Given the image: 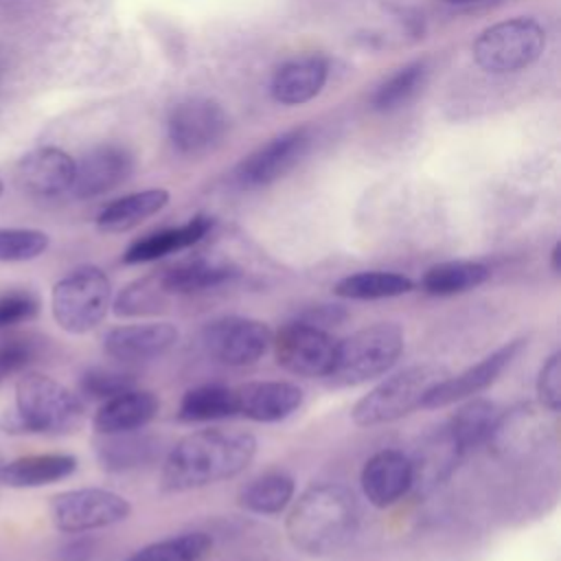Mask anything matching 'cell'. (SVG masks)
<instances>
[{
	"instance_id": "7bdbcfd3",
	"label": "cell",
	"mask_w": 561,
	"mask_h": 561,
	"mask_svg": "<svg viewBox=\"0 0 561 561\" xmlns=\"http://www.w3.org/2000/svg\"><path fill=\"white\" fill-rule=\"evenodd\" d=\"M559 259H561V243L557 241L554 248H552V252H550V261H552V272H554V274H559V270H561Z\"/></svg>"
},
{
	"instance_id": "5b68a950",
	"label": "cell",
	"mask_w": 561,
	"mask_h": 561,
	"mask_svg": "<svg viewBox=\"0 0 561 561\" xmlns=\"http://www.w3.org/2000/svg\"><path fill=\"white\" fill-rule=\"evenodd\" d=\"M447 377L438 364H414L386 379L355 401L351 419L359 427L392 423L421 408L425 394Z\"/></svg>"
},
{
	"instance_id": "83f0119b",
	"label": "cell",
	"mask_w": 561,
	"mask_h": 561,
	"mask_svg": "<svg viewBox=\"0 0 561 561\" xmlns=\"http://www.w3.org/2000/svg\"><path fill=\"white\" fill-rule=\"evenodd\" d=\"M491 276V270L480 263V261H467V259H456V261H443L432 265L423 278H421V289L430 296H456L471 291L486 283Z\"/></svg>"
},
{
	"instance_id": "8fae6325",
	"label": "cell",
	"mask_w": 561,
	"mask_h": 561,
	"mask_svg": "<svg viewBox=\"0 0 561 561\" xmlns=\"http://www.w3.org/2000/svg\"><path fill=\"white\" fill-rule=\"evenodd\" d=\"M226 131L228 114L210 99H186L178 103L169 116V138L180 153H204L219 145Z\"/></svg>"
},
{
	"instance_id": "603a6c76",
	"label": "cell",
	"mask_w": 561,
	"mask_h": 561,
	"mask_svg": "<svg viewBox=\"0 0 561 561\" xmlns=\"http://www.w3.org/2000/svg\"><path fill=\"white\" fill-rule=\"evenodd\" d=\"M213 228V219L206 215H195L193 219H188L182 226L175 228H167L153 234H147L142 239H136L123 254V261L127 265H136V263H149L156 259H162L167 254L186 250L191 245H195L197 241H202L208 230Z\"/></svg>"
},
{
	"instance_id": "bcb514c9",
	"label": "cell",
	"mask_w": 561,
	"mask_h": 561,
	"mask_svg": "<svg viewBox=\"0 0 561 561\" xmlns=\"http://www.w3.org/2000/svg\"><path fill=\"white\" fill-rule=\"evenodd\" d=\"M4 462H7V460H4V458H2V454H0V467H2Z\"/></svg>"
},
{
	"instance_id": "30bf717a",
	"label": "cell",
	"mask_w": 561,
	"mask_h": 561,
	"mask_svg": "<svg viewBox=\"0 0 561 561\" xmlns=\"http://www.w3.org/2000/svg\"><path fill=\"white\" fill-rule=\"evenodd\" d=\"M335 344L337 342L327 329L298 318L272 335V348L278 366L300 377H327L333 366Z\"/></svg>"
},
{
	"instance_id": "d590c367",
	"label": "cell",
	"mask_w": 561,
	"mask_h": 561,
	"mask_svg": "<svg viewBox=\"0 0 561 561\" xmlns=\"http://www.w3.org/2000/svg\"><path fill=\"white\" fill-rule=\"evenodd\" d=\"M50 239L35 228H0V261L24 263L42 256Z\"/></svg>"
},
{
	"instance_id": "f6af8a7d",
	"label": "cell",
	"mask_w": 561,
	"mask_h": 561,
	"mask_svg": "<svg viewBox=\"0 0 561 561\" xmlns=\"http://www.w3.org/2000/svg\"><path fill=\"white\" fill-rule=\"evenodd\" d=\"M2 191H4V184H2V180H0V195H2Z\"/></svg>"
},
{
	"instance_id": "2e32d148",
	"label": "cell",
	"mask_w": 561,
	"mask_h": 561,
	"mask_svg": "<svg viewBox=\"0 0 561 561\" xmlns=\"http://www.w3.org/2000/svg\"><path fill=\"white\" fill-rule=\"evenodd\" d=\"M465 454L458 449L456 440L451 438L449 430L436 427L430 432L410 456L412 465V484L410 491L425 497L434 493L440 484L449 480V476L456 471L458 460Z\"/></svg>"
},
{
	"instance_id": "f1b7e54d",
	"label": "cell",
	"mask_w": 561,
	"mask_h": 561,
	"mask_svg": "<svg viewBox=\"0 0 561 561\" xmlns=\"http://www.w3.org/2000/svg\"><path fill=\"white\" fill-rule=\"evenodd\" d=\"M497 408L493 401L489 399H471L467 403H462L454 416L447 421V430L451 434V438L456 440L458 449L462 454L480 447V445H486L489 440V434L495 425V419H497Z\"/></svg>"
},
{
	"instance_id": "1f68e13d",
	"label": "cell",
	"mask_w": 561,
	"mask_h": 561,
	"mask_svg": "<svg viewBox=\"0 0 561 561\" xmlns=\"http://www.w3.org/2000/svg\"><path fill=\"white\" fill-rule=\"evenodd\" d=\"M234 414H237L234 388H228L221 383H204L186 390L178 408V419L184 423L219 421Z\"/></svg>"
},
{
	"instance_id": "6da1fadb",
	"label": "cell",
	"mask_w": 561,
	"mask_h": 561,
	"mask_svg": "<svg viewBox=\"0 0 561 561\" xmlns=\"http://www.w3.org/2000/svg\"><path fill=\"white\" fill-rule=\"evenodd\" d=\"M254 456L256 438L245 430H197L169 449L160 484L169 493L202 489L239 476Z\"/></svg>"
},
{
	"instance_id": "7402d4cb",
	"label": "cell",
	"mask_w": 561,
	"mask_h": 561,
	"mask_svg": "<svg viewBox=\"0 0 561 561\" xmlns=\"http://www.w3.org/2000/svg\"><path fill=\"white\" fill-rule=\"evenodd\" d=\"M329 75V66L320 55H302L285 61L272 77L270 90L278 103L300 105L313 99Z\"/></svg>"
},
{
	"instance_id": "d4e9b609",
	"label": "cell",
	"mask_w": 561,
	"mask_h": 561,
	"mask_svg": "<svg viewBox=\"0 0 561 561\" xmlns=\"http://www.w3.org/2000/svg\"><path fill=\"white\" fill-rule=\"evenodd\" d=\"M167 204L169 191L164 188H145L138 193H129L110 202L96 215V226L103 232H127L160 213Z\"/></svg>"
},
{
	"instance_id": "cb8c5ba5",
	"label": "cell",
	"mask_w": 561,
	"mask_h": 561,
	"mask_svg": "<svg viewBox=\"0 0 561 561\" xmlns=\"http://www.w3.org/2000/svg\"><path fill=\"white\" fill-rule=\"evenodd\" d=\"M77 471L72 454H31L0 467V486L35 489L66 480Z\"/></svg>"
},
{
	"instance_id": "7dc6e473",
	"label": "cell",
	"mask_w": 561,
	"mask_h": 561,
	"mask_svg": "<svg viewBox=\"0 0 561 561\" xmlns=\"http://www.w3.org/2000/svg\"><path fill=\"white\" fill-rule=\"evenodd\" d=\"M0 381H2V377H0Z\"/></svg>"
},
{
	"instance_id": "44dd1931",
	"label": "cell",
	"mask_w": 561,
	"mask_h": 561,
	"mask_svg": "<svg viewBox=\"0 0 561 561\" xmlns=\"http://www.w3.org/2000/svg\"><path fill=\"white\" fill-rule=\"evenodd\" d=\"M160 401L149 390H127L112 399H105L92 416L96 434H121L142 430L158 414Z\"/></svg>"
},
{
	"instance_id": "e0dca14e",
	"label": "cell",
	"mask_w": 561,
	"mask_h": 561,
	"mask_svg": "<svg viewBox=\"0 0 561 561\" xmlns=\"http://www.w3.org/2000/svg\"><path fill=\"white\" fill-rule=\"evenodd\" d=\"M237 414L256 423H278L302 405V390L291 381H248L234 388Z\"/></svg>"
},
{
	"instance_id": "7a4b0ae2",
	"label": "cell",
	"mask_w": 561,
	"mask_h": 561,
	"mask_svg": "<svg viewBox=\"0 0 561 561\" xmlns=\"http://www.w3.org/2000/svg\"><path fill=\"white\" fill-rule=\"evenodd\" d=\"M359 517L351 489L333 482L313 484L289 508L285 530L294 548L324 557L340 550L355 533Z\"/></svg>"
},
{
	"instance_id": "d6986e66",
	"label": "cell",
	"mask_w": 561,
	"mask_h": 561,
	"mask_svg": "<svg viewBox=\"0 0 561 561\" xmlns=\"http://www.w3.org/2000/svg\"><path fill=\"white\" fill-rule=\"evenodd\" d=\"M548 432L546 419L533 405H517L506 414H497L486 445L497 458H524L539 449Z\"/></svg>"
},
{
	"instance_id": "ee69618b",
	"label": "cell",
	"mask_w": 561,
	"mask_h": 561,
	"mask_svg": "<svg viewBox=\"0 0 561 561\" xmlns=\"http://www.w3.org/2000/svg\"><path fill=\"white\" fill-rule=\"evenodd\" d=\"M445 2H451V4H469V2H478V0H445Z\"/></svg>"
},
{
	"instance_id": "277c9868",
	"label": "cell",
	"mask_w": 561,
	"mask_h": 561,
	"mask_svg": "<svg viewBox=\"0 0 561 561\" xmlns=\"http://www.w3.org/2000/svg\"><path fill=\"white\" fill-rule=\"evenodd\" d=\"M403 346L405 335L397 322L364 327L335 344L333 366L327 379L337 388L377 379L399 362Z\"/></svg>"
},
{
	"instance_id": "f35d334b",
	"label": "cell",
	"mask_w": 561,
	"mask_h": 561,
	"mask_svg": "<svg viewBox=\"0 0 561 561\" xmlns=\"http://www.w3.org/2000/svg\"><path fill=\"white\" fill-rule=\"evenodd\" d=\"M537 397L548 412L561 408V353H552L537 375Z\"/></svg>"
},
{
	"instance_id": "4fadbf2b",
	"label": "cell",
	"mask_w": 561,
	"mask_h": 561,
	"mask_svg": "<svg viewBox=\"0 0 561 561\" xmlns=\"http://www.w3.org/2000/svg\"><path fill=\"white\" fill-rule=\"evenodd\" d=\"M524 344H526V340H522V337L511 340V342L502 344L500 348H495L493 353H489L486 357H482L480 362H476L473 366L465 368L462 373L447 375L425 394L421 408H430V410L445 408V405L465 401V399L486 390L511 366V362L517 357V353L524 348Z\"/></svg>"
},
{
	"instance_id": "8992f818",
	"label": "cell",
	"mask_w": 561,
	"mask_h": 561,
	"mask_svg": "<svg viewBox=\"0 0 561 561\" xmlns=\"http://www.w3.org/2000/svg\"><path fill=\"white\" fill-rule=\"evenodd\" d=\"M112 305V283L96 265H81L61 276L50 291L55 322L72 335L96 329Z\"/></svg>"
},
{
	"instance_id": "5bb4252c",
	"label": "cell",
	"mask_w": 561,
	"mask_h": 561,
	"mask_svg": "<svg viewBox=\"0 0 561 561\" xmlns=\"http://www.w3.org/2000/svg\"><path fill=\"white\" fill-rule=\"evenodd\" d=\"M180 331L173 322L121 324L105 333L103 351L118 362H149L169 353L178 344Z\"/></svg>"
},
{
	"instance_id": "60d3db41",
	"label": "cell",
	"mask_w": 561,
	"mask_h": 561,
	"mask_svg": "<svg viewBox=\"0 0 561 561\" xmlns=\"http://www.w3.org/2000/svg\"><path fill=\"white\" fill-rule=\"evenodd\" d=\"M346 316H348L346 309L340 305H316V307L307 309L302 316H298V320L309 322L320 329H329V327L342 324L346 320Z\"/></svg>"
},
{
	"instance_id": "d6a6232c",
	"label": "cell",
	"mask_w": 561,
	"mask_h": 561,
	"mask_svg": "<svg viewBox=\"0 0 561 561\" xmlns=\"http://www.w3.org/2000/svg\"><path fill=\"white\" fill-rule=\"evenodd\" d=\"M169 296L171 294L164 289L160 274H151L125 285L110 307L121 318L149 316V313H158L164 307Z\"/></svg>"
},
{
	"instance_id": "9a60e30c",
	"label": "cell",
	"mask_w": 561,
	"mask_h": 561,
	"mask_svg": "<svg viewBox=\"0 0 561 561\" xmlns=\"http://www.w3.org/2000/svg\"><path fill=\"white\" fill-rule=\"evenodd\" d=\"M134 169V158L118 145H101L88 151L75 167L70 193L77 199H92L123 184Z\"/></svg>"
},
{
	"instance_id": "ac0fdd59",
	"label": "cell",
	"mask_w": 561,
	"mask_h": 561,
	"mask_svg": "<svg viewBox=\"0 0 561 561\" xmlns=\"http://www.w3.org/2000/svg\"><path fill=\"white\" fill-rule=\"evenodd\" d=\"M362 491L377 508H388L399 502L412 484L410 456L399 449H381L373 454L362 469Z\"/></svg>"
},
{
	"instance_id": "4dcf8cb0",
	"label": "cell",
	"mask_w": 561,
	"mask_h": 561,
	"mask_svg": "<svg viewBox=\"0 0 561 561\" xmlns=\"http://www.w3.org/2000/svg\"><path fill=\"white\" fill-rule=\"evenodd\" d=\"M412 289H414V283L410 276H403L399 272H383V270H366V272L348 274L340 278L333 287L335 296L348 298V300L394 298Z\"/></svg>"
},
{
	"instance_id": "f546056e",
	"label": "cell",
	"mask_w": 561,
	"mask_h": 561,
	"mask_svg": "<svg viewBox=\"0 0 561 561\" xmlns=\"http://www.w3.org/2000/svg\"><path fill=\"white\" fill-rule=\"evenodd\" d=\"M294 491H296V482L289 473L278 469L265 471L241 489L239 504L250 513L276 515L291 504Z\"/></svg>"
},
{
	"instance_id": "ba28073f",
	"label": "cell",
	"mask_w": 561,
	"mask_h": 561,
	"mask_svg": "<svg viewBox=\"0 0 561 561\" xmlns=\"http://www.w3.org/2000/svg\"><path fill=\"white\" fill-rule=\"evenodd\" d=\"M48 511L57 530L77 535L125 522L131 513V504L110 489L85 486L57 493Z\"/></svg>"
},
{
	"instance_id": "3957f363",
	"label": "cell",
	"mask_w": 561,
	"mask_h": 561,
	"mask_svg": "<svg viewBox=\"0 0 561 561\" xmlns=\"http://www.w3.org/2000/svg\"><path fill=\"white\" fill-rule=\"evenodd\" d=\"M85 419L81 399L57 379L26 373L15 381V405L0 416L7 434H68Z\"/></svg>"
},
{
	"instance_id": "ffe728a7",
	"label": "cell",
	"mask_w": 561,
	"mask_h": 561,
	"mask_svg": "<svg viewBox=\"0 0 561 561\" xmlns=\"http://www.w3.org/2000/svg\"><path fill=\"white\" fill-rule=\"evenodd\" d=\"M75 158L59 147H39L18 162L20 184L42 197H55L70 191L75 180Z\"/></svg>"
},
{
	"instance_id": "484cf974",
	"label": "cell",
	"mask_w": 561,
	"mask_h": 561,
	"mask_svg": "<svg viewBox=\"0 0 561 561\" xmlns=\"http://www.w3.org/2000/svg\"><path fill=\"white\" fill-rule=\"evenodd\" d=\"M234 276H237V270L230 263L219 259H208V256H195L160 272V280L171 296L206 291L232 280Z\"/></svg>"
},
{
	"instance_id": "52a82bcc",
	"label": "cell",
	"mask_w": 561,
	"mask_h": 561,
	"mask_svg": "<svg viewBox=\"0 0 561 561\" xmlns=\"http://www.w3.org/2000/svg\"><path fill=\"white\" fill-rule=\"evenodd\" d=\"M546 31L530 18H515L484 28L473 42L476 64L493 75L517 72L539 59Z\"/></svg>"
},
{
	"instance_id": "8d00e7d4",
	"label": "cell",
	"mask_w": 561,
	"mask_h": 561,
	"mask_svg": "<svg viewBox=\"0 0 561 561\" xmlns=\"http://www.w3.org/2000/svg\"><path fill=\"white\" fill-rule=\"evenodd\" d=\"M79 388L85 397L105 401L136 388V377L129 370H121L112 366H94L81 375Z\"/></svg>"
},
{
	"instance_id": "e575fe53",
	"label": "cell",
	"mask_w": 561,
	"mask_h": 561,
	"mask_svg": "<svg viewBox=\"0 0 561 561\" xmlns=\"http://www.w3.org/2000/svg\"><path fill=\"white\" fill-rule=\"evenodd\" d=\"M425 79V64L414 61L401 68L397 75H392L388 81H383L375 94H373V107L375 110H394L403 105L423 83Z\"/></svg>"
},
{
	"instance_id": "836d02e7",
	"label": "cell",
	"mask_w": 561,
	"mask_h": 561,
	"mask_svg": "<svg viewBox=\"0 0 561 561\" xmlns=\"http://www.w3.org/2000/svg\"><path fill=\"white\" fill-rule=\"evenodd\" d=\"M213 541L206 533H184L153 541L129 557V561H199L208 554Z\"/></svg>"
},
{
	"instance_id": "74e56055",
	"label": "cell",
	"mask_w": 561,
	"mask_h": 561,
	"mask_svg": "<svg viewBox=\"0 0 561 561\" xmlns=\"http://www.w3.org/2000/svg\"><path fill=\"white\" fill-rule=\"evenodd\" d=\"M39 300L26 289H11L0 296V329L28 322L37 316Z\"/></svg>"
},
{
	"instance_id": "9c48e42d",
	"label": "cell",
	"mask_w": 561,
	"mask_h": 561,
	"mask_svg": "<svg viewBox=\"0 0 561 561\" xmlns=\"http://www.w3.org/2000/svg\"><path fill=\"white\" fill-rule=\"evenodd\" d=\"M204 351L226 366H250L272 346L265 322L248 316H221L202 329Z\"/></svg>"
},
{
	"instance_id": "4316f807",
	"label": "cell",
	"mask_w": 561,
	"mask_h": 561,
	"mask_svg": "<svg viewBox=\"0 0 561 561\" xmlns=\"http://www.w3.org/2000/svg\"><path fill=\"white\" fill-rule=\"evenodd\" d=\"M156 438L140 430L121 434H101L96 443V458L107 471H129L156 456Z\"/></svg>"
},
{
	"instance_id": "b9f144b4",
	"label": "cell",
	"mask_w": 561,
	"mask_h": 561,
	"mask_svg": "<svg viewBox=\"0 0 561 561\" xmlns=\"http://www.w3.org/2000/svg\"><path fill=\"white\" fill-rule=\"evenodd\" d=\"M57 561H94V546L90 541H75L59 552Z\"/></svg>"
},
{
	"instance_id": "ab89813d",
	"label": "cell",
	"mask_w": 561,
	"mask_h": 561,
	"mask_svg": "<svg viewBox=\"0 0 561 561\" xmlns=\"http://www.w3.org/2000/svg\"><path fill=\"white\" fill-rule=\"evenodd\" d=\"M37 357V342L31 337H9L0 342V377L26 368Z\"/></svg>"
},
{
	"instance_id": "7c38bea8",
	"label": "cell",
	"mask_w": 561,
	"mask_h": 561,
	"mask_svg": "<svg viewBox=\"0 0 561 561\" xmlns=\"http://www.w3.org/2000/svg\"><path fill=\"white\" fill-rule=\"evenodd\" d=\"M309 142H311L309 127L289 129L272 138L256 151H252L245 160H241L232 178L241 188H259V186L272 184L274 180L283 178L287 171H291L298 164Z\"/></svg>"
}]
</instances>
